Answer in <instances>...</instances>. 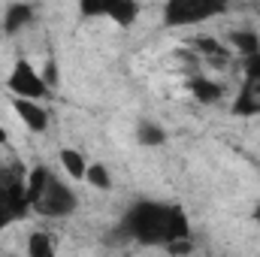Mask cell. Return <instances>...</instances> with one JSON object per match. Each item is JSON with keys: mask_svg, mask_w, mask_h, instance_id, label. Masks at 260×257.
Segmentation results:
<instances>
[{"mask_svg": "<svg viewBox=\"0 0 260 257\" xmlns=\"http://www.w3.org/2000/svg\"><path fill=\"white\" fill-rule=\"evenodd\" d=\"M124 239H133L139 245H167L173 239L191 236V221L182 206L160 203V200H136L124 212L121 221Z\"/></svg>", "mask_w": 260, "mask_h": 257, "instance_id": "6da1fadb", "label": "cell"}, {"mask_svg": "<svg viewBox=\"0 0 260 257\" xmlns=\"http://www.w3.org/2000/svg\"><path fill=\"white\" fill-rule=\"evenodd\" d=\"M230 9V0H167L164 3V24L167 27H194L212 21Z\"/></svg>", "mask_w": 260, "mask_h": 257, "instance_id": "7a4b0ae2", "label": "cell"}, {"mask_svg": "<svg viewBox=\"0 0 260 257\" xmlns=\"http://www.w3.org/2000/svg\"><path fill=\"white\" fill-rule=\"evenodd\" d=\"M30 212L27 188L18 170H0V230L21 221Z\"/></svg>", "mask_w": 260, "mask_h": 257, "instance_id": "3957f363", "label": "cell"}, {"mask_svg": "<svg viewBox=\"0 0 260 257\" xmlns=\"http://www.w3.org/2000/svg\"><path fill=\"white\" fill-rule=\"evenodd\" d=\"M76 206H79L76 191L67 185L64 179H58L55 173H49V179H46L40 197L30 203V209L37 215H43V218H67V215L76 212Z\"/></svg>", "mask_w": 260, "mask_h": 257, "instance_id": "277c9868", "label": "cell"}, {"mask_svg": "<svg viewBox=\"0 0 260 257\" xmlns=\"http://www.w3.org/2000/svg\"><path fill=\"white\" fill-rule=\"evenodd\" d=\"M230 115L236 118H251L260 115V52L245 55L242 64V85L230 103Z\"/></svg>", "mask_w": 260, "mask_h": 257, "instance_id": "5b68a950", "label": "cell"}, {"mask_svg": "<svg viewBox=\"0 0 260 257\" xmlns=\"http://www.w3.org/2000/svg\"><path fill=\"white\" fill-rule=\"evenodd\" d=\"M6 88L15 94V97H27V100H43L52 88L46 85V79L34 70L30 61H15L12 67V73H9V79H6Z\"/></svg>", "mask_w": 260, "mask_h": 257, "instance_id": "8992f818", "label": "cell"}, {"mask_svg": "<svg viewBox=\"0 0 260 257\" xmlns=\"http://www.w3.org/2000/svg\"><path fill=\"white\" fill-rule=\"evenodd\" d=\"M12 109L15 115L24 121V127L34 130V133H43L49 127V109L40 106V100H27V97H15L12 100Z\"/></svg>", "mask_w": 260, "mask_h": 257, "instance_id": "52a82bcc", "label": "cell"}, {"mask_svg": "<svg viewBox=\"0 0 260 257\" xmlns=\"http://www.w3.org/2000/svg\"><path fill=\"white\" fill-rule=\"evenodd\" d=\"M34 21V9L27 6V3H12L6 12H3V18H0V24H3V34H18L21 27H27Z\"/></svg>", "mask_w": 260, "mask_h": 257, "instance_id": "ba28073f", "label": "cell"}, {"mask_svg": "<svg viewBox=\"0 0 260 257\" xmlns=\"http://www.w3.org/2000/svg\"><path fill=\"white\" fill-rule=\"evenodd\" d=\"M139 12H142L139 0H112V6L106 9V18H112L118 27H130V24H136Z\"/></svg>", "mask_w": 260, "mask_h": 257, "instance_id": "9c48e42d", "label": "cell"}, {"mask_svg": "<svg viewBox=\"0 0 260 257\" xmlns=\"http://www.w3.org/2000/svg\"><path fill=\"white\" fill-rule=\"evenodd\" d=\"M188 88H191V94H194L203 106H212V103H218V100L224 97V88H221L218 82L206 79V76H194V79L188 82Z\"/></svg>", "mask_w": 260, "mask_h": 257, "instance_id": "30bf717a", "label": "cell"}, {"mask_svg": "<svg viewBox=\"0 0 260 257\" xmlns=\"http://www.w3.org/2000/svg\"><path fill=\"white\" fill-rule=\"evenodd\" d=\"M58 160H61V167L67 170V176H70L73 182H82V179H85V173H88V157H85L82 151H76V148H61V151H58Z\"/></svg>", "mask_w": 260, "mask_h": 257, "instance_id": "8fae6325", "label": "cell"}, {"mask_svg": "<svg viewBox=\"0 0 260 257\" xmlns=\"http://www.w3.org/2000/svg\"><path fill=\"white\" fill-rule=\"evenodd\" d=\"M136 142L145 145V148H154V145H164L167 142V130L160 127L157 121H139L136 124Z\"/></svg>", "mask_w": 260, "mask_h": 257, "instance_id": "7c38bea8", "label": "cell"}, {"mask_svg": "<svg viewBox=\"0 0 260 257\" xmlns=\"http://www.w3.org/2000/svg\"><path fill=\"white\" fill-rule=\"evenodd\" d=\"M230 46L236 49V52H242V55H254L260 52V37L254 30H230Z\"/></svg>", "mask_w": 260, "mask_h": 257, "instance_id": "4fadbf2b", "label": "cell"}, {"mask_svg": "<svg viewBox=\"0 0 260 257\" xmlns=\"http://www.w3.org/2000/svg\"><path fill=\"white\" fill-rule=\"evenodd\" d=\"M85 182L97 191H112V173L103 167V164H88V173H85Z\"/></svg>", "mask_w": 260, "mask_h": 257, "instance_id": "5bb4252c", "label": "cell"}, {"mask_svg": "<svg viewBox=\"0 0 260 257\" xmlns=\"http://www.w3.org/2000/svg\"><path fill=\"white\" fill-rule=\"evenodd\" d=\"M194 46H197L200 55H206V58H212V61H224V58H227V49H224L215 37H197Z\"/></svg>", "mask_w": 260, "mask_h": 257, "instance_id": "9a60e30c", "label": "cell"}, {"mask_svg": "<svg viewBox=\"0 0 260 257\" xmlns=\"http://www.w3.org/2000/svg\"><path fill=\"white\" fill-rule=\"evenodd\" d=\"M27 254L30 257H52L55 254V245L49 242L46 233H30V239H27Z\"/></svg>", "mask_w": 260, "mask_h": 257, "instance_id": "2e32d148", "label": "cell"}, {"mask_svg": "<svg viewBox=\"0 0 260 257\" xmlns=\"http://www.w3.org/2000/svg\"><path fill=\"white\" fill-rule=\"evenodd\" d=\"M112 6V0H79V12L82 18H97V15H106V9Z\"/></svg>", "mask_w": 260, "mask_h": 257, "instance_id": "e0dca14e", "label": "cell"}, {"mask_svg": "<svg viewBox=\"0 0 260 257\" xmlns=\"http://www.w3.org/2000/svg\"><path fill=\"white\" fill-rule=\"evenodd\" d=\"M170 254H188V251H194V242H191V236H182V239H173V242H167L164 245Z\"/></svg>", "mask_w": 260, "mask_h": 257, "instance_id": "ac0fdd59", "label": "cell"}, {"mask_svg": "<svg viewBox=\"0 0 260 257\" xmlns=\"http://www.w3.org/2000/svg\"><path fill=\"white\" fill-rule=\"evenodd\" d=\"M43 79H46V85H49V88H55V85H58L61 73H58V67H55V61H49V67H46V76H43Z\"/></svg>", "mask_w": 260, "mask_h": 257, "instance_id": "d6986e66", "label": "cell"}, {"mask_svg": "<svg viewBox=\"0 0 260 257\" xmlns=\"http://www.w3.org/2000/svg\"><path fill=\"white\" fill-rule=\"evenodd\" d=\"M254 218H257V221H260V206H257V209H254Z\"/></svg>", "mask_w": 260, "mask_h": 257, "instance_id": "ffe728a7", "label": "cell"}, {"mask_svg": "<svg viewBox=\"0 0 260 257\" xmlns=\"http://www.w3.org/2000/svg\"><path fill=\"white\" fill-rule=\"evenodd\" d=\"M0 37H3V24H0Z\"/></svg>", "mask_w": 260, "mask_h": 257, "instance_id": "44dd1931", "label": "cell"}]
</instances>
